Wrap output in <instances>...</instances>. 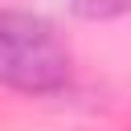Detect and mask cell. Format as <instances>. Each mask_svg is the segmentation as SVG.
<instances>
[{"instance_id":"6da1fadb","label":"cell","mask_w":131,"mask_h":131,"mask_svg":"<svg viewBox=\"0 0 131 131\" xmlns=\"http://www.w3.org/2000/svg\"><path fill=\"white\" fill-rule=\"evenodd\" d=\"M70 82V49L45 16L0 12V86L53 94Z\"/></svg>"},{"instance_id":"7a4b0ae2","label":"cell","mask_w":131,"mask_h":131,"mask_svg":"<svg viewBox=\"0 0 131 131\" xmlns=\"http://www.w3.org/2000/svg\"><path fill=\"white\" fill-rule=\"evenodd\" d=\"M70 4L86 20H106V16H119V12L131 8V0H70Z\"/></svg>"}]
</instances>
